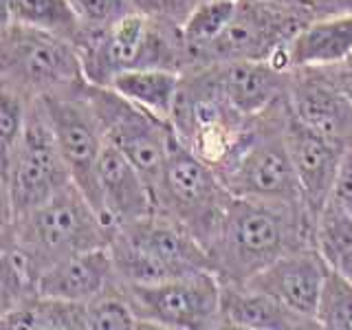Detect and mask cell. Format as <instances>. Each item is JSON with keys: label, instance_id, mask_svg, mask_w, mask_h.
Wrapping results in <instances>:
<instances>
[{"label": "cell", "instance_id": "obj_20", "mask_svg": "<svg viewBox=\"0 0 352 330\" xmlns=\"http://www.w3.org/2000/svg\"><path fill=\"white\" fill-rule=\"evenodd\" d=\"M117 284V273L110 249H93L86 253L53 262L40 278V295L58 300L88 304Z\"/></svg>", "mask_w": 352, "mask_h": 330}, {"label": "cell", "instance_id": "obj_3", "mask_svg": "<svg viewBox=\"0 0 352 330\" xmlns=\"http://www.w3.org/2000/svg\"><path fill=\"white\" fill-rule=\"evenodd\" d=\"M108 249L121 284H157L198 271H214L203 242L179 220L161 212L117 227Z\"/></svg>", "mask_w": 352, "mask_h": 330}, {"label": "cell", "instance_id": "obj_21", "mask_svg": "<svg viewBox=\"0 0 352 330\" xmlns=\"http://www.w3.org/2000/svg\"><path fill=\"white\" fill-rule=\"evenodd\" d=\"M291 69L337 66L352 53V14L317 18L297 33L284 49Z\"/></svg>", "mask_w": 352, "mask_h": 330}, {"label": "cell", "instance_id": "obj_14", "mask_svg": "<svg viewBox=\"0 0 352 330\" xmlns=\"http://www.w3.org/2000/svg\"><path fill=\"white\" fill-rule=\"evenodd\" d=\"M289 108L304 126L341 146L352 143V102L333 66H300L291 71Z\"/></svg>", "mask_w": 352, "mask_h": 330}, {"label": "cell", "instance_id": "obj_5", "mask_svg": "<svg viewBox=\"0 0 352 330\" xmlns=\"http://www.w3.org/2000/svg\"><path fill=\"white\" fill-rule=\"evenodd\" d=\"M0 84H9L38 99L80 93L91 82L86 80L82 55L71 40L3 22Z\"/></svg>", "mask_w": 352, "mask_h": 330}, {"label": "cell", "instance_id": "obj_16", "mask_svg": "<svg viewBox=\"0 0 352 330\" xmlns=\"http://www.w3.org/2000/svg\"><path fill=\"white\" fill-rule=\"evenodd\" d=\"M198 66H205L227 102L249 119L267 113L289 95L291 71L273 60H231Z\"/></svg>", "mask_w": 352, "mask_h": 330}, {"label": "cell", "instance_id": "obj_25", "mask_svg": "<svg viewBox=\"0 0 352 330\" xmlns=\"http://www.w3.org/2000/svg\"><path fill=\"white\" fill-rule=\"evenodd\" d=\"M3 22L49 31L73 44L84 33L71 0H3Z\"/></svg>", "mask_w": 352, "mask_h": 330}, {"label": "cell", "instance_id": "obj_8", "mask_svg": "<svg viewBox=\"0 0 352 330\" xmlns=\"http://www.w3.org/2000/svg\"><path fill=\"white\" fill-rule=\"evenodd\" d=\"M229 190L212 165L187 150L172 132L168 159L154 190L157 212L179 220L209 251L231 203Z\"/></svg>", "mask_w": 352, "mask_h": 330}, {"label": "cell", "instance_id": "obj_22", "mask_svg": "<svg viewBox=\"0 0 352 330\" xmlns=\"http://www.w3.org/2000/svg\"><path fill=\"white\" fill-rule=\"evenodd\" d=\"M181 75L183 73L170 69L126 71L110 82V88H115L119 95L130 99L132 104L146 108L148 113L170 124L176 97L181 91Z\"/></svg>", "mask_w": 352, "mask_h": 330}, {"label": "cell", "instance_id": "obj_30", "mask_svg": "<svg viewBox=\"0 0 352 330\" xmlns=\"http://www.w3.org/2000/svg\"><path fill=\"white\" fill-rule=\"evenodd\" d=\"M84 31H104L132 14L128 0H71Z\"/></svg>", "mask_w": 352, "mask_h": 330}, {"label": "cell", "instance_id": "obj_6", "mask_svg": "<svg viewBox=\"0 0 352 330\" xmlns=\"http://www.w3.org/2000/svg\"><path fill=\"white\" fill-rule=\"evenodd\" d=\"M20 245H25L42 269L53 262L108 247L113 229L75 183L27 216L3 223Z\"/></svg>", "mask_w": 352, "mask_h": 330}, {"label": "cell", "instance_id": "obj_19", "mask_svg": "<svg viewBox=\"0 0 352 330\" xmlns=\"http://www.w3.org/2000/svg\"><path fill=\"white\" fill-rule=\"evenodd\" d=\"M220 330H319V324L249 284H223Z\"/></svg>", "mask_w": 352, "mask_h": 330}, {"label": "cell", "instance_id": "obj_33", "mask_svg": "<svg viewBox=\"0 0 352 330\" xmlns=\"http://www.w3.org/2000/svg\"><path fill=\"white\" fill-rule=\"evenodd\" d=\"M352 14V0H315L313 3V16L326 18V16H341Z\"/></svg>", "mask_w": 352, "mask_h": 330}, {"label": "cell", "instance_id": "obj_13", "mask_svg": "<svg viewBox=\"0 0 352 330\" xmlns=\"http://www.w3.org/2000/svg\"><path fill=\"white\" fill-rule=\"evenodd\" d=\"M86 88L80 93L38 99H42L49 115L73 183L97 209V165L106 148V135L86 97Z\"/></svg>", "mask_w": 352, "mask_h": 330}, {"label": "cell", "instance_id": "obj_34", "mask_svg": "<svg viewBox=\"0 0 352 330\" xmlns=\"http://www.w3.org/2000/svg\"><path fill=\"white\" fill-rule=\"evenodd\" d=\"M256 3L269 5V7H278V9L300 11V14H306L311 20H315V16H313V3H315V0H256Z\"/></svg>", "mask_w": 352, "mask_h": 330}, {"label": "cell", "instance_id": "obj_27", "mask_svg": "<svg viewBox=\"0 0 352 330\" xmlns=\"http://www.w3.org/2000/svg\"><path fill=\"white\" fill-rule=\"evenodd\" d=\"M238 3H196L183 22V38L190 53V66L196 55L216 42L236 16Z\"/></svg>", "mask_w": 352, "mask_h": 330}, {"label": "cell", "instance_id": "obj_4", "mask_svg": "<svg viewBox=\"0 0 352 330\" xmlns=\"http://www.w3.org/2000/svg\"><path fill=\"white\" fill-rule=\"evenodd\" d=\"M289 95L267 113L251 119L238 148L216 174L236 198L304 205L286 141Z\"/></svg>", "mask_w": 352, "mask_h": 330}, {"label": "cell", "instance_id": "obj_1", "mask_svg": "<svg viewBox=\"0 0 352 330\" xmlns=\"http://www.w3.org/2000/svg\"><path fill=\"white\" fill-rule=\"evenodd\" d=\"M311 247L315 220L304 205L234 196L209 256L220 282L245 284L286 253Z\"/></svg>", "mask_w": 352, "mask_h": 330}, {"label": "cell", "instance_id": "obj_15", "mask_svg": "<svg viewBox=\"0 0 352 330\" xmlns=\"http://www.w3.org/2000/svg\"><path fill=\"white\" fill-rule=\"evenodd\" d=\"M286 141H289L297 183H300L302 203L311 218L317 220L333 196L339 163L348 146H341L304 126L291 113V108L286 117Z\"/></svg>", "mask_w": 352, "mask_h": 330}, {"label": "cell", "instance_id": "obj_7", "mask_svg": "<svg viewBox=\"0 0 352 330\" xmlns=\"http://www.w3.org/2000/svg\"><path fill=\"white\" fill-rule=\"evenodd\" d=\"M3 223L27 216L73 185L42 99L29 106L27 128L14 157L0 168Z\"/></svg>", "mask_w": 352, "mask_h": 330}, {"label": "cell", "instance_id": "obj_37", "mask_svg": "<svg viewBox=\"0 0 352 330\" xmlns=\"http://www.w3.org/2000/svg\"><path fill=\"white\" fill-rule=\"evenodd\" d=\"M344 66H346V69H348V71L352 73V53H350V58H348V60L344 62Z\"/></svg>", "mask_w": 352, "mask_h": 330}, {"label": "cell", "instance_id": "obj_18", "mask_svg": "<svg viewBox=\"0 0 352 330\" xmlns=\"http://www.w3.org/2000/svg\"><path fill=\"white\" fill-rule=\"evenodd\" d=\"M97 212L113 231L157 212L150 183L108 141L97 165Z\"/></svg>", "mask_w": 352, "mask_h": 330}, {"label": "cell", "instance_id": "obj_23", "mask_svg": "<svg viewBox=\"0 0 352 330\" xmlns=\"http://www.w3.org/2000/svg\"><path fill=\"white\" fill-rule=\"evenodd\" d=\"M0 326L5 330H88V308L82 302L36 295L0 313Z\"/></svg>", "mask_w": 352, "mask_h": 330}, {"label": "cell", "instance_id": "obj_32", "mask_svg": "<svg viewBox=\"0 0 352 330\" xmlns=\"http://www.w3.org/2000/svg\"><path fill=\"white\" fill-rule=\"evenodd\" d=\"M330 201H335L337 205L344 207L346 212L352 214V143L344 150V157H341Z\"/></svg>", "mask_w": 352, "mask_h": 330}, {"label": "cell", "instance_id": "obj_10", "mask_svg": "<svg viewBox=\"0 0 352 330\" xmlns=\"http://www.w3.org/2000/svg\"><path fill=\"white\" fill-rule=\"evenodd\" d=\"M121 289L152 330H220L223 282L214 271L157 284H121Z\"/></svg>", "mask_w": 352, "mask_h": 330}, {"label": "cell", "instance_id": "obj_26", "mask_svg": "<svg viewBox=\"0 0 352 330\" xmlns=\"http://www.w3.org/2000/svg\"><path fill=\"white\" fill-rule=\"evenodd\" d=\"M315 249L328 269L352 280V214L335 201L315 220Z\"/></svg>", "mask_w": 352, "mask_h": 330}, {"label": "cell", "instance_id": "obj_9", "mask_svg": "<svg viewBox=\"0 0 352 330\" xmlns=\"http://www.w3.org/2000/svg\"><path fill=\"white\" fill-rule=\"evenodd\" d=\"M251 124L218 91L205 66H190L181 75V91L170 117L172 132L198 159L218 170Z\"/></svg>", "mask_w": 352, "mask_h": 330}, {"label": "cell", "instance_id": "obj_11", "mask_svg": "<svg viewBox=\"0 0 352 330\" xmlns=\"http://www.w3.org/2000/svg\"><path fill=\"white\" fill-rule=\"evenodd\" d=\"M86 97L104 128L106 141L135 165L154 192L168 159L172 126L110 86L88 84Z\"/></svg>", "mask_w": 352, "mask_h": 330}, {"label": "cell", "instance_id": "obj_17", "mask_svg": "<svg viewBox=\"0 0 352 330\" xmlns=\"http://www.w3.org/2000/svg\"><path fill=\"white\" fill-rule=\"evenodd\" d=\"M326 275L328 264L319 256V251L311 247L286 253L245 284L275 297L286 308L317 322V308L322 300Z\"/></svg>", "mask_w": 352, "mask_h": 330}, {"label": "cell", "instance_id": "obj_38", "mask_svg": "<svg viewBox=\"0 0 352 330\" xmlns=\"http://www.w3.org/2000/svg\"><path fill=\"white\" fill-rule=\"evenodd\" d=\"M350 282H352V280H350Z\"/></svg>", "mask_w": 352, "mask_h": 330}, {"label": "cell", "instance_id": "obj_35", "mask_svg": "<svg viewBox=\"0 0 352 330\" xmlns=\"http://www.w3.org/2000/svg\"><path fill=\"white\" fill-rule=\"evenodd\" d=\"M333 71H335L337 82L341 84V88H344L346 95L350 97V102H352V73L346 69L344 64H337V66H333Z\"/></svg>", "mask_w": 352, "mask_h": 330}, {"label": "cell", "instance_id": "obj_29", "mask_svg": "<svg viewBox=\"0 0 352 330\" xmlns=\"http://www.w3.org/2000/svg\"><path fill=\"white\" fill-rule=\"evenodd\" d=\"M317 322L326 330H352V282L333 269L326 275Z\"/></svg>", "mask_w": 352, "mask_h": 330}, {"label": "cell", "instance_id": "obj_2", "mask_svg": "<svg viewBox=\"0 0 352 330\" xmlns=\"http://www.w3.org/2000/svg\"><path fill=\"white\" fill-rule=\"evenodd\" d=\"M75 47L82 55L86 80L97 86H110L126 71L170 69L183 73L190 66L181 25L137 11L104 31H84Z\"/></svg>", "mask_w": 352, "mask_h": 330}, {"label": "cell", "instance_id": "obj_28", "mask_svg": "<svg viewBox=\"0 0 352 330\" xmlns=\"http://www.w3.org/2000/svg\"><path fill=\"white\" fill-rule=\"evenodd\" d=\"M86 308L88 330H152V326L143 322L139 313L135 311V306L130 304L119 280L104 295L88 302Z\"/></svg>", "mask_w": 352, "mask_h": 330}, {"label": "cell", "instance_id": "obj_12", "mask_svg": "<svg viewBox=\"0 0 352 330\" xmlns=\"http://www.w3.org/2000/svg\"><path fill=\"white\" fill-rule=\"evenodd\" d=\"M308 22L306 14L240 0L234 20L216 42L196 55L192 66L231 60H271L300 33ZM190 69V66H187Z\"/></svg>", "mask_w": 352, "mask_h": 330}, {"label": "cell", "instance_id": "obj_24", "mask_svg": "<svg viewBox=\"0 0 352 330\" xmlns=\"http://www.w3.org/2000/svg\"><path fill=\"white\" fill-rule=\"evenodd\" d=\"M42 264L31 256V251L3 231L0 249V313L11 311L20 304L40 295Z\"/></svg>", "mask_w": 352, "mask_h": 330}, {"label": "cell", "instance_id": "obj_36", "mask_svg": "<svg viewBox=\"0 0 352 330\" xmlns=\"http://www.w3.org/2000/svg\"><path fill=\"white\" fill-rule=\"evenodd\" d=\"M196 3H240V0H196Z\"/></svg>", "mask_w": 352, "mask_h": 330}, {"label": "cell", "instance_id": "obj_31", "mask_svg": "<svg viewBox=\"0 0 352 330\" xmlns=\"http://www.w3.org/2000/svg\"><path fill=\"white\" fill-rule=\"evenodd\" d=\"M128 5L132 11H137V14L165 20V22H174V25L183 27V22L194 9L196 0H128Z\"/></svg>", "mask_w": 352, "mask_h": 330}]
</instances>
